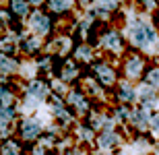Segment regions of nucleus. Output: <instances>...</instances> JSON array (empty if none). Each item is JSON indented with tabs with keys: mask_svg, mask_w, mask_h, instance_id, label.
<instances>
[{
	"mask_svg": "<svg viewBox=\"0 0 159 155\" xmlns=\"http://www.w3.org/2000/svg\"><path fill=\"white\" fill-rule=\"evenodd\" d=\"M132 39H134V43H139V46H147V43H151L155 39V33L151 27H147L145 23H136L134 27H132Z\"/></svg>",
	"mask_w": 159,
	"mask_h": 155,
	"instance_id": "1",
	"label": "nucleus"
},
{
	"mask_svg": "<svg viewBox=\"0 0 159 155\" xmlns=\"http://www.w3.org/2000/svg\"><path fill=\"white\" fill-rule=\"evenodd\" d=\"M31 27L37 31V33H48L50 31V19L46 15H41V12H35L33 17H31Z\"/></svg>",
	"mask_w": 159,
	"mask_h": 155,
	"instance_id": "2",
	"label": "nucleus"
},
{
	"mask_svg": "<svg viewBox=\"0 0 159 155\" xmlns=\"http://www.w3.org/2000/svg\"><path fill=\"white\" fill-rule=\"evenodd\" d=\"M41 126L37 120H25L23 122V128H21V132H23V139H27V141H31V139H35L37 134H39Z\"/></svg>",
	"mask_w": 159,
	"mask_h": 155,
	"instance_id": "3",
	"label": "nucleus"
},
{
	"mask_svg": "<svg viewBox=\"0 0 159 155\" xmlns=\"http://www.w3.org/2000/svg\"><path fill=\"white\" fill-rule=\"evenodd\" d=\"M141 71H143V60L136 58V56H130L128 64H126V75H128L130 79H134V77L141 75Z\"/></svg>",
	"mask_w": 159,
	"mask_h": 155,
	"instance_id": "4",
	"label": "nucleus"
},
{
	"mask_svg": "<svg viewBox=\"0 0 159 155\" xmlns=\"http://www.w3.org/2000/svg\"><path fill=\"white\" fill-rule=\"evenodd\" d=\"M97 77H99L106 85H112L114 79H116V75H114V71L107 68V66H97Z\"/></svg>",
	"mask_w": 159,
	"mask_h": 155,
	"instance_id": "5",
	"label": "nucleus"
},
{
	"mask_svg": "<svg viewBox=\"0 0 159 155\" xmlns=\"http://www.w3.org/2000/svg\"><path fill=\"white\" fill-rule=\"evenodd\" d=\"M12 118H15V112L11 107H0V126H6Z\"/></svg>",
	"mask_w": 159,
	"mask_h": 155,
	"instance_id": "6",
	"label": "nucleus"
},
{
	"mask_svg": "<svg viewBox=\"0 0 159 155\" xmlns=\"http://www.w3.org/2000/svg\"><path fill=\"white\" fill-rule=\"evenodd\" d=\"M103 43H106L107 48H118V46H120V35H118V33H114V31H110V33L103 37Z\"/></svg>",
	"mask_w": 159,
	"mask_h": 155,
	"instance_id": "7",
	"label": "nucleus"
},
{
	"mask_svg": "<svg viewBox=\"0 0 159 155\" xmlns=\"http://www.w3.org/2000/svg\"><path fill=\"white\" fill-rule=\"evenodd\" d=\"M11 8H12V12H17V15H27V2H25V0H12Z\"/></svg>",
	"mask_w": 159,
	"mask_h": 155,
	"instance_id": "8",
	"label": "nucleus"
},
{
	"mask_svg": "<svg viewBox=\"0 0 159 155\" xmlns=\"http://www.w3.org/2000/svg\"><path fill=\"white\" fill-rule=\"evenodd\" d=\"M118 95L122 97L124 102H132V99H134V91H132V87H128V85H124V87H120Z\"/></svg>",
	"mask_w": 159,
	"mask_h": 155,
	"instance_id": "9",
	"label": "nucleus"
},
{
	"mask_svg": "<svg viewBox=\"0 0 159 155\" xmlns=\"http://www.w3.org/2000/svg\"><path fill=\"white\" fill-rule=\"evenodd\" d=\"M99 145L101 147H112V145H116V137H114L112 132H106V134H101Z\"/></svg>",
	"mask_w": 159,
	"mask_h": 155,
	"instance_id": "10",
	"label": "nucleus"
},
{
	"mask_svg": "<svg viewBox=\"0 0 159 155\" xmlns=\"http://www.w3.org/2000/svg\"><path fill=\"white\" fill-rule=\"evenodd\" d=\"M50 6H52L54 11H66L68 8V0H50Z\"/></svg>",
	"mask_w": 159,
	"mask_h": 155,
	"instance_id": "11",
	"label": "nucleus"
},
{
	"mask_svg": "<svg viewBox=\"0 0 159 155\" xmlns=\"http://www.w3.org/2000/svg\"><path fill=\"white\" fill-rule=\"evenodd\" d=\"M29 91L33 93V95H37V97H43V95H46V87H43L41 83H33L29 87Z\"/></svg>",
	"mask_w": 159,
	"mask_h": 155,
	"instance_id": "12",
	"label": "nucleus"
},
{
	"mask_svg": "<svg viewBox=\"0 0 159 155\" xmlns=\"http://www.w3.org/2000/svg\"><path fill=\"white\" fill-rule=\"evenodd\" d=\"M15 62H12V60H6L4 56H0V68H2V71L4 72H8V71H15Z\"/></svg>",
	"mask_w": 159,
	"mask_h": 155,
	"instance_id": "13",
	"label": "nucleus"
},
{
	"mask_svg": "<svg viewBox=\"0 0 159 155\" xmlns=\"http://www.w3.org/2000/svg\"><path fill=\"white\" fill-rule=\"evenodd\" d=\"M132 118H134V122H136L139 126H145V124H147V110H141V112H136Z\"/></svg>",
	"mask_w": 159,
	"mask_h": 155,
	"instance_id": "14",
	"label": "nucleus"
},
{
	"mask_svg": "<svg viewBox=\"0 0 159 155\" xmlns=\"http://www.w3.org/2000/svg\"><path fill=\"white\" fill-rule=\"evenodd\" d=\"M2 155H19V147L15 143H6L2 147Z\"/></svg>",
	"mask_w": 159,
	"mask_h": 155,
	"instance_id": "15",
	"label": "nucleus"
},
{
	"mask_svg": "<svg viewBox=\"0 0 159 155\" xmlns=\"http://www.w3.org/2000/svg\"><path fill=\"white\" fill-rule=\"evenodd\" d=\"M147 83H149V85H153V87H159V71L147 72Z\"/></svg>",
	"mask_w": 159,
	"mask_h": 155,
	"instance_id": "16",
	"label": "nucleus"
},
{
	"mask_svg": "<svg viewBox=\"0 0 159 155\" xmlns=\"http://www.w3.org/2000/svg\"><path fill=\"white\" fill-rule=\"evenodd\" d=\"M62 77H64V79H75V77H77V68L68 64V66H66V71L62 72Z\"/></svg>",
	"mask_w": 159,
	"mask_h": 155,
	"instance_id": "17",
	"label": "nucleus"
},
{
	"mask_svg": "<svg viewBox=\"0 0 159 155\" xmlns=\"http://www.w3.org/2000/svg\"><path fill=\"white\" fill-rule=\"evenodd\" d=\"M77 54H79V58H83V60H89V58H91V52H89V48H81Z\"/></svg>",
	"mask_w": 159,
	"mask_h": 155,
	"instance_id": "18",
	"label": "nucleus"
},
{
	"mask_svg": "<svg viewBox=\"0 0 159 155\" xmlns=\"http://www.w3.org/2000/svg\"><path fill=\"white\" fill-rule=\"evenodd\" d=\"M116 2H118V0H99V6H103V8H114Z\"/></svg>",
	"mask_w": 159,
	"mask_h": 155,
	"instance_id": "19",
	"label": "nucleus"
},
{
	"mask_svg": "<svg viewBox=\"0 0 159 155\" xmlns=\"http://www.w3.org/2000/svg\"><path fill=\"white\" fill-rule=\"evenodd\" d=\"M8 99H11V93H8V91H4V89H0V102L6 103Z\"/></svg>",
	"mask_w": 159,
	"mask_h": 155,
	"instance_id": "20",
	"label": "nucleus"
},
{
	"mask_svg": "<svg viewBox=\"0 0 159 155\" xmlns=\"http://www.w3.org/2000/svg\"><path fill=\"white\" fill-rule=\"evenodd\" d=\"M25 48H27V50H35L37 48V42H35V39H29V42L25 43Z\"/></svg>",
	"mask_w": 159,
	"mask_h": 155,
	"instance_id": "21",
	"label": "nucleus"
},
{
	"mask_svg": "<svg viewBox=\"0 0 159 155\" xmlns=\"http://www.w3.org/2000/svg\"><path fill=\"white\" fill-rule=\"evenodd\" d=\"M143 4H147L149 8H153V6H155V0H143Z\"/></svg>",
	"mask_w": 159,
	"mask_h": 155,
	"instance_id": "22",
	"label": "nucleus"
},
{
	"mask_svg": "<svg viewBox=\"0 0 159 155\" xmlns=\"http://www.w3.org/2000/svg\"><path fill=\"white\" fill-rule=\"evenodd\" d=\"M153 126L159 130V116H155V118H153Z\"/></svg>",
	"mask_w": 159,
	"mask_h": 155,
	"instance_id": "23",
	"label": "nucleus"
},
{
	"mask_svg": "<svg viewBox=\"0 0 159 155\" xmlns=\"http://www.w3.org/2000/svg\"><path fill=\"white\" fill-rule=\"evenodd\" d=\"M33 155H41V153H39V151H35V153H33Z\"/></svg>",
	"mask_w": 159,
	"mask_h": 155,
	"instance_id": "24",
	"label": "nucleus"
},
{
	"mask_svg": "<svg viewBox=\"0 0 159 155\" xmlns=\"http://www.w3.org/2000/svg\"><path fill=\"white\" fill-rule=\"evenodd\" d=\"M83 2H89V0H83Z\"/></svg>",
	"mask_w": 159,
	"mask_h": 155,
	"instance_id": "25",
	"label": "nucleus"
}]
</instances>
